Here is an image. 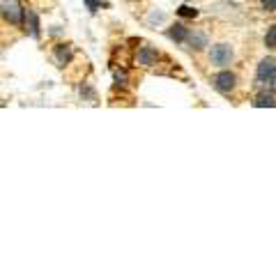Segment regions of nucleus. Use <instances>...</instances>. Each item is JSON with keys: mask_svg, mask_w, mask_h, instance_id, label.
I'll list each match as a JSON object with an SVG mask.
<instances>
[{"mask_svg": "<svg viewBox=\"0 0 276 276\" xmlns=\"http://www.w3.org/2000/svg\"><path fill=\"white\" fill-rule=\"evenodd\" d=\"M232 58H235V51H232L230 44H216L210 51V62L214 67H228L232 62Z\"/></svg>", "mask_w": 276, "mask_h": 276, "instance_id": "nucleus-1", "label": "nucleus"}, {"mask_svg": "<svg viewBox=\"0 0 276 276\" xmlns=\"http://www.w3.org/2000/svg\"><path fill=\"white\" fill-rule=\"evenodd\" d=\"M212 86H214V90L221 92V95H230V92L235 90V86H237V76L232 74V71L223 69V71H219V74L212 76Z\"/></svg>", "mask_w": 276, "mask_h": 276, "instance_id": "nucleus-2", "label": "nucleus"}, {"mask_svg": "<svg viewBox=\"0 0 276 276\" xmlns=\"http://www.w3.org/2000/svg\"><path fill=\"white\" fill-rule=\"evenodd\" d=\"M3 16H5V21H10L12 25H21L25 19V10H21L14 0H3Z\"/></svg>", "mask_w": 276, "mask_h": 276, "instance_id": "nucleus-3", "label": "nucleus"}, {"mask_svg": "<svg viewBox=\"0 0 276 276\" xmlns=\"http://www.w3.org/2000/svg\"><path fill=\"white\" fill-rule=\"evenodd\" d=\"M274 76H276V58H262L258 69H256V78L267 86Z\"/></svg>", "mask_w": 276, "mask_h": 276, "instance_id": "nucleus-4", "label": "nucleus"}, {"mask_svg": "<svg viewBox=\"0 0 276 276\" xmlns=\"http://www.w3.org/2000/svg\"><path fill=\"white\" fill-rule=\"evenodd\" d=\"M156 60H159V51H156V49H152V46H141V49H138L136 65L152 67V65H156Z\"/></svg>", "mask_w": 276, "mask_h": 276, "instance_id": "nucleus-5", "label": "nucleus"}, {"mask_svg": "<svg viewBox=\"0 0 276 276\" xmlns=\"http://www.w3.org/2000/svg\"><path fill=\"white\" fill-rule=\"evenodd\" d=\"M186 44H189L191 49L203 51L207 44H210V40H207V35H205V32H201V30H193V32H189V37H186Z\"/></svg>", "mask_w": 276, "mask_h": 276, "instance_id": "nucleus-6", "label": "nucleus"}, {"mask_svg": "<svg viewBox=\"0 0 276 276\" xmlns=\"http://www.w3.org/2000/svg\"><path fill=\"white\" fill-rule=\"evenodd\" d=\"M189 28H186L184 23H173L171 28H168V32L166 35L171 37V40H175V42H186V37H189Z\"/></svg>", "mask_w": 276, "mask_h": 276, "instance_id": "nucleus-7", "label": "nucleus"}, {"mask_svg": "<svg viewBox=\"0 0 276 276\" xmlns=\"http://www.w3.org/2000/svg\"><path fill=\"white\" fill-rule=\"evenodd\" d=\"M71 60V46L69 44H58L55 46V62L60 67H65Z\"/></svg>", "mask_w": 276, "mask_h": 276, "instance_id": "nucleus-8", "label": "nucleus"}, {"mask_svg": "<svg viewBox=\"0 0 276 276\" xmlns=\"http://www.w3.org/2000/svg\"><path fill=\"white\" fill-rule=\"evenodd\" d=\"M253 106H256V108H271V106H276V97H274V92H260V95L256 97V99H253Z\"/></svg>", "mask_w": 276, "mask_h": 276, "instance_id": "nucleus-9", "label": "nucleus"}, {"mask_svg": "<svg viewBox=\"0 0 276 276\" xmlns=\"http://www.w3.org/2000/svg\"><path fill=\"white\" fill-rule=\"evenodd\" d=\"M25 23H28V28H30V35L37 40V37H40V16H37L32 10H25Z\"/></svg>", "mask_w": 276, "mask_h": 276, "instance_id": "nucleus-10", "label": "nucleus"}, {"mask_svg": "<svg viewBox=\"0 0 276 276\" xmlns=\"http://www.w3.org/2000/svg\"><path fill=\"white\" fill-rule=\"evenodd\" d=\"M265 46H267V49H276V25H269V28H267Z\"/></svg>", "mask_w": 276, "mask_h": 276, "instance_id": "nucleus-11", "label": "nucleus"}, {"mask_svg": "<svg viewBox=\"0 0 276 276\" xmlns=\"http://www.w3.org/2000/svg\"><path fill=\"white\" fill-rule=\"evenodd\" d=\"M177 14H180V16H186V19H193V16H198V10H191L189 5H182L180 10H177Z\"/></svg>", "mask_w": 276, "mask_h": 276, "instance_id": "nucleus-12", "label": "nucleus"}, {"mask_svg": "<svg viewBox=\"0 0 276 276\" xmlns=\"http://www.w3.org/2000/svg\"><path fill=\"white\" fill-rule=\"evenodd\" d=\"M86 5L90 7V12H97L99 7H108L106 3H101V0H86Z\"/></svg>", "mask_w": 276, "mask_h": 276, "instance_id": "nucleus-13", "label": "nucleus"}, {"mask_svg": "<svg viewBox=\"0 0 276 276\" xmlns=\"http://www.w3.org/2000/svg\"><path fill=\"white\" fill-rule=\"evenodd\" d=\"M260 5L265 12H276V0H260Z\"/></svg>", "mask_w": 276, "mask_h": 276, "instance_id": "nucleus-14", "label": "nucleus"}, {"mask_svg": "<svg viewBox=\"0 0 276 276\" xmlns=\"http://www.w3.org/2000/svg\"><path fill=\"white\" fill-rule=\"evenodd\" d=\"M113 76H115V83H117V86H125V83H127V74H125V71L115 69V71H113Z\"/></svg>", "mask_w": 276, "mask_h": 276, "instance_id": "nucleus-15", "label": "nucleus"}, {"mask_svg": "<svg viewBox=\"0 0 276 276\" xmlns=\"http://www.w3.org/2000/svg\"><path fill=\"white\" fill-rule=\"evenodd\" d=\"M267 88H269V90H271V92H276V76H274V78H271V81H269V83H267Z\"/></svg>", "mask_w": 276, "mask_h": 276, "instance_id": "nucleus-16", "label": "nucleus"}]
</instances>
